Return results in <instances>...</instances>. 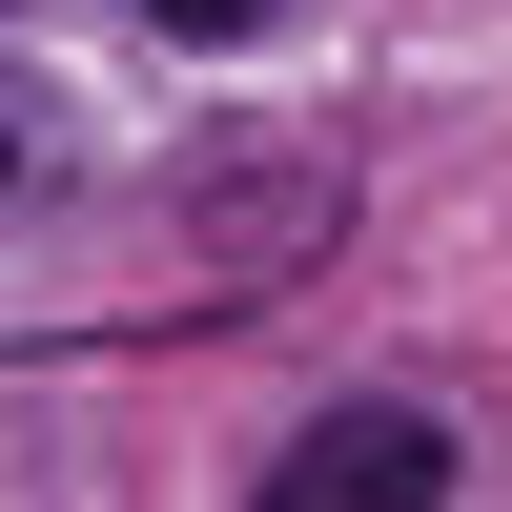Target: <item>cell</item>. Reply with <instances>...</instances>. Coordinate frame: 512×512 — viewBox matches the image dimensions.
I'll return each mask as SVG.
<instances>
[{
    "mask_svg": "<svg viewBox=\"0 0 512 512\" xmlns=\"http://www.w3.org/2000/svg\"><path fill=\"white\" fill-rule=\"evenodd\" d=\"M246 512H451V431L431 410H328Z\"/></svg>",
    "mask_w": 512,
    "mask_h": 512,
    "instance_id": "6da1fadb",
    "label": "cell"
},
{
    "mask_svg": "<svg viewBox=\"0 0 512 512\" xmlns=\"http://www.w3.org/2000/svg\"><path fill=\"white\" fill-rule=\"evenodd\" d=\"M21 164H41V103H21V82H0V205H21Z\"/></svg>",
    "mask_w": 512,
    "mask_h": 512,
    "instance_id": "3957f363",
    "label": "cell"
},
{
    "mask_svg": "<svg viewBox=\"0 0 512 512\" xmlns=\"http://www.w3.org/2000/svg\"><path fill=\"white\" fill-rule=\"evenodd\" d=\"M123 21H164V41H267L287 0H123Z\"/></svg>",
    "mask_w": 512,
    "mask_h": 512,
    "instance_id": "7a4b0ae2",
    "label": "cell"
}]
</instances>
